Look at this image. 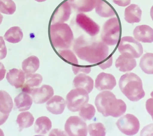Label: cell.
Returning <instances> with one entry per match:
<instances>
[{
	"label": "cell",
	"mask_w": 153,
	"mask_h": 136,
	"mask_svg": "<svg viewBox=\"0 0 153 136\" xmlns=\"http://www.w3.org/2000/svg\"><path fill=\"white\" fill-rule=\"evenodd\" d=\"M142 11L138 5L131 4L125 9L124 19L128 23H138L140 21Z\"/></svg>",
	"instance_id": "20"
},
{
	"label": "cell",
	"mask_w": 153,
	"mask_h": 136,
	"mask_svg": "<svg viewBox=\"0 0 153 136\" xmlns=\"http://www.w3.org/2000/svg\"><path fill=\"white\" fill-rule=\"evenodd\" d=\"M9 116V114H3L0 112V126L4 124L7 121Z\"/></svg>",
	"instance_id": "39"
},
{
	"label": "cell",
	"mask_w": 153,
	"mask_h": 136,
	"mask_svg": "<svg viewBox=\"0 0 153 136\" xmlns=\"http://www.w3.org/2000/svg\"><path fill=\"white\" fill-rule=\"evenodd\" d=\"M23 37L22 30L19 27H11L4 34L5 40L12 43H17L22 40Z\"/></svg>",
	"instance_id": "27"
},
{
	"label": "cell",
	"mask_w": 153,
	"mask_h": 136,
	"mask_svg": "<svg viewBox=\"0 0 153 136\" xmlns=\"http://www.w3.org/2000/svg\"><path fill=\"white\" fill-rule=\"evenodd\" d=\"M89 100L88 93L85 89L76 88L69 91L66 96V104L69 110L75 112L87 104Z\"/></svg>",
	"instance_id": "6"
},
{
	"label": "cell",
	"mask_w": 153,
	"mask_h": 136,
	"mask_svg": "<svg viewBox=\"0 0 153 136\" xmlns=\"http://www.w3.org/2000/svg\"><path fill=\"white\" fill-rule=\"evenodd\" d=\"M119 86L122 93L130 101H138L145 95L142 80L133 73L123 75L120 79Z\"/></svg>",
	"instance_id": "3"
},
{
	"label": "cell",
	"mask_w": 153,
	"mask_h": 136,
	"mask_svg": "<svg viewBox=\"0 0 153 136\" xmlns=\"http://www.w3.org/2000/svg\"><path fill=\"white\" fill-rule=\"evenodd\" d=\"M88 132L91 136H105L106 135L105 128L100 123H93L88 126Z\"/></svg>",
	"instance_id": "32"
},
{
	"label": "cell",
	"mask_w": 153,
	"mask_h": 136,
	"mask_svg": "<svg viewBox=\"0 0 153 136\" xmlns=\"http://www.w3.org/2000/svg\"><path fill=\"white\" fill-rule=\"evenodd\" d=\"M112 57L111 56L108 60L106 61L105 62L103 63L102 64H99V66L103 70H105V69L107 68H109L112 65Z\"/></svg>",
	"instance_id": "37"
},
{
	"label": "cell",
	"mask_w": 153,
	"mask_h": 136,
	"mask_svg": "<svg viewBox=\"0 0 153 136\" xmlns=\"http://www.w3.org/2000/svg\"><path fill=\"white\" fill-rule=\"evenodd\" d=\"M25 73L20 69L13 68L7 72L6 78L8 83L16 88H22L25 80Z\"/></svg>",
	"instance_id": "15"
},
{
	"label": "cell",
	"mask_w": 153,
	"mask_h": 136,
	"mask_svg": "<svg viewBox=\"0 0 153 136\" xmlns=\"http://www.w3.org/2000/svg\"><path fill=\"white\" fill-rule=\"evenodd\" d=\"M14 102L16 107L20 111H24L30 108L33 100L29 95L22 92L16 97Z\"/></svg>",
	"instance_id": "22"
},
{
	"label": "cell",
	"mask_w": 153,
	"mask_h": 136,
	"mask_svg": "<svg viewBox=\"0 0 153 136\" xmlns=\"http://www.w3.org/2000/svg\"><path fill=\"white\" fill-rule=\"evenodd\" d=\"M52 127L51 120L47 117L43 116L38 118L34 126L35 132L38 134L45 135Z\"/></svg>",
	"instance_id": "23"
},
{
	"label": "cell",
	"mask_w": 153,
	"mask_h": 136,
	"mask_svg": "<svg viewBox=\"0 0 153 136\" xmlns=\"http://www.w3.org/2000/svg\"><path fill=\"white\" fill-rule=\"evenodd\" d=\"M76 22L79 27L91 36H95L100 31V27L99 25L84 14H78Z\"/></svg>",
	"instance_id": "10"
},
{
	"label": "cell",
	"mask_w": 153,
	"mask_h": 136,
	"mask_svg": "<svg viewBox=\"0 0 153 136\" xmlns=\"http://www.w3.org/2000/svg\"><path fill=\"white\" fill-rule=\"evenodd\" d=\"M75 88L85 89L88 93H90L93 89L94 82L90 77L83 74L76 76L73 81Z\"/></svg>",
	"instance_id": "21"
},
{
	"label": "cell",
	"mask_w": 153,
	"mask_h": 136,
	"mask_svg": "<svg viewBox=\"0 0 153 136\" xmlns=\"http://www.w3.org/2000/svg\"><path fill=\"white\" fill-rule=\"evenodd\" d=\"M50 36L51 43L56 48L68 49L74 40V34L69 26L65 23L51 25Z\"/></svg>",
	"instance_id": "4"
},
{
	"label": "cell",
	"mask_w": 153,
	"mask_h": 136,
	"mask_svg": "<svg viewBox=\"0 0 153 136\" xmlns=\"http://www.w3.org/2000/svg\"><path fill=\"white\" fill-rule=\"evenodd\" d=\"M31 94L33 102L40 104L45 103L52 97L54 95V90L50 85H44L40 88L33 89Z\"/></svg>",
	"instance_id": "11"
},
{
	"label": "cell",
	"mask_w": 153,
	"mask_h": 136,
	"mask_svg": "<svg viewBox=\"0 0 153 136\" xmlns=\"http://www.w3.org/2000/svg\"><path fill=\"white\" fill-rule=\"evenodd\" d=\"M72 69L75 74H76L79 71H82V72L87 74L89 73L91 71V68H85L73 66Z\"/></svg>",
	"instance_id": "35"
},
{
	"label": "cell",
	"mask_w": 153,
	"mask_h": 136,
	"mask_svg": "<svg viewBox=\"0 0 153 136\" xmlns=\"http://www.w3.org/2000/svg\"><path fill=\"white\" fill-rule=\"evenodd\" d=\"M120 31L119 21L117 17L108 20L104 24L100 35L103 42L108 46L117 45L119 40Z\"/></svg>",
	"instance_id": "5"
},
{
	"label": "cell",
	"mask_w": 153,
	"mask_h": 136,
	"mask_svg": "<svg viewBox=\"0 0 153 136\" xmlns=\"http://www.w3.org/2000/svg\"><path fill=\"white\" fill-rule=\"evenodd\" d=\"M13 107V100L9 94L5 91H0V112L9 114Z\"/></svg>",
	"instance_id": "24"
},
{
	"label": "cell",
	"mask_w": 153,
	"mask_h": 136,
	"mask_svg": "<svg viewBox=\"0 0 153 136\" xmlns=\"http://www.w3.org/2000/svg\"><path fill=\"white\" fill-rule=\"evenodd\" d=\"M116 125L120 131L127 135L132 136L136 134L140 129L138 119L131 114H126L120 118Z\"/></svg>",
	"instance_id": "8"
},
{
	"label": "cell",
	"mask_w": 153,
	"mask_h": 136,
	"mask_svg": "<svg viewBox=\"0 0 153 136\" xmlns=\"http://www.w3.org/2000/svg\"><path fill=\"white\" fill-rule=\"evenodd\" d=\"M58 53L62 58L67 62L75 65H78V61L76 56L70 50H65L59 51Z\"/></svg>",
	"instance_id": "33"
},
{
	"label": "cell",
	"mask_w": 153,
	"mask_h": 136,
	"mask_svg": "<svg viewBox=\"0 0 153 136\" xmlns=\"http://www.w3.org/2000/svg\"><path fill=\"white\" fill-rule=\"evenodd\" d=\"M153 54L147 53L141 58L140 66L143 72L148 74H153Z\"/></svg>",
	"instance_id": "29"
},
{
	"label": "cell",
	"mask_w": 153,
	"mask_h": 136,
	"mask_svg": "<svg viewBox=\"0 0 153 136\" xmlns=\"http://www.w3.org/2000/svg\"><path fill=\"white\" fill-rule=\"evenodd\" d=\"M65 130L70 136H86L88 133L87 124L77 116H71L67 119Z\"/></svg>",
	"instance_id": "9"
},
{
	"label": "cell",
	"mask_w": 153,
	"mask_h": 136,
	"mask_svg": "<svg viewBox=\"0 0 153 136\" xmlns=\"http://www.w3.org/2000/svg\"><path fill=\"white\" fill-rule=\"evenodd\" d=\"M152 101L153 99H150L148 100L146 102V109L148 110V111L149 112V114H151L152 116V110L150 108L152 109V107H151L150 105L152 103Z\"/></svg>",
	"instance_id": "40"
},
{
	"label": "cell",
	"mask_w": 153,
	"mask_h": 136,
	"mask_svg": "<svg viewBox=\"0 0 153 136\" xmlns=\"http://www.w3.org/2000/svg\"><path fill=\"white\" fill-rule=\"evenodd\" d=\"M95 12L102 17L108 18L116 15L113 9L102 0H97Z\"/></svg>",
	"instance_id": "26"
},
{
	"label": "cell",
	"mask_w": 153,
	"mask_h": 136,
	"mask_svg": "<svg viewBox=\"0 0 153 136\" xmlns=\"http://www.w3.org/2000/svg\"><path fill=\"white\" fill-rule=\"evenodd\" d=\"M133 35L136 40L143 43H152L153 41V30L146 25L137 26L134 29Z\"/></svg>",
	"instance_id": "14"
},
{
	"label": "cell",
	"mask_w": 153,
	"mask_h": 136,
	"mask_svg": "<svg viewBox=\"0 0 153 136\" xmlns=\"http://www.w3.org/2000/svg\"><path fill=\"white\" fill-rule=\"evenodd\" d=\"M25 79L26 82L22 87V91L29 94H31L36 87L40 85L43 80L41 75L38 74H26Z\"/></svg>",
	"instance_id": "19"
},
{
	"label": "cell",
	"mask_w": 153,
	"mask_h": 136,
	"mask_svg": "<svg viewBox=\"0 0 153 136\" xmlns=\"http://www.w3.org/2000/svg\"><path fill=\"white\" fill-rule=\"evenodd\" d=\"M116 85V79L111 74L100 73L96 79L95 87L99 91L112 90Z\"/></svg>",
	"instance_id": "13"
},
{
	"label": "cell",
	"mask_w": 153,
	"mask_h": 136,
	"mask_svg": "<svg viewBox=\"0 0 153 136\" xmlns=\"http://www.w3.org/2000/svg\"><path fill=\"white\" fill-rule=\"evenodd\" d=\"M6 72V70L4 65L0 62V81H2L4 78Z\"/></svg>",
	"instance_id": "38"
},
{
	"label": "cell",
	"mask_w": 153,
	"mask_h": 136,
	"mask_svg": "<svg viewBox=\"0 0 153 136\" xmlns=\"http://www.w3.org/2000/svg\"><path fill=\"white\" fill-rule=\"evenodd\" d=\"M16 10V5L12 0H0V12L11 15Z\"/></svg>",
	"instance_id": "30"
},
{
	"label": "cell",
	"mask_w": 153,
	"mask_h": 136,
	"mask_svg": "<svg viewBox=\"0 0 153 136\" xmlns=\"http://www.w3.org/2000/svg\"><path fill=\"white\" fill-rule=\"evenodd\" d=\"M79 115L85 120H90L94 116L95 109L93 105L85 104L79 110Z\"/></svg>",
	"instance_id": "31"
},
{
	"label": "cell",
	"mask_w": 153,
	"mask_h": 136,
	"mask_svg": "<svg viewBox=\"0 0 153 136\" xmlns=\"http://www.w3.org/2000/svg\"><path fill=\"white\" fill-rule=\"evenodd\" d=\"M34 118L29 112L20 113L18 116L16 123L19 126V131H21L24 129L32 126L34 122Z\"/></svg>",
	"instance_id": "28"
},
{
	"label": "cell",
	"mask_w": 153,
	"mask_h": 136,
	"mask_svg": "<svg viewBox=\"0 0 153 136\" xmlns=\"http://www.w3.org/2000/svg\"><path fill=\"white\" fill-rule=\"evenodd\" d=\"M65 106V101L63 97L55 95L47 103L46 108L52 114H60L63 113Z\"/></svg>",
	"instance_id": "17"
},
{
	"label": "cell",
	"mask_w": 153,
	"mask_h": 136,
	"mask_svg": "<svg viewBox=\"0 0 153 136\" xmlns=\"http://www.w3.org/2000/svg\"><path fill=\"white\" fill-rule=\"evenodd\" d=\"M0 136H4L3 131L0 129Z\"/></svg>",
	"instance_id": "42"
},
{
	"label": "cell",
	"mask_w": 153,
	"mask_h": 136,
	"mask_svg": "<svg viewBox=\"0 0 153 136\" xmlns=\"http://www.w3.org/2000/svg\"><path fill=\"white\" fill-rule=\"evenodd\" d=\"M35 1H36L38 2H43L45 1L46 0H35Z\"/></svg>",
	"instance_id": "43"
},
{
	"label": "cell",
	"mask_w": 153,
	"mask_h": 136,
	"mask_svg": "<svg viewBox=\"0 0 153 136\" xmlns=\"http://www.w3.org/2000/svg\"><path fill=\"white\" fill-rule=\"evenodd\" d=\"M95 105L99 113L105 117L111 116L118 117L126 110V105L120 99H117L114 94L109 91H104L96 97Z\"/></svg>",
	"instance_id": "2"
},
{
	"label": "cell",
	"mask_w": 153,
	"mask_h": 136,
	"mask_svg": "<svg viewBox=\"0 0 153 136\" xmlns=\"http://www.w3.org/2000/svg\"><path fill=\"white\" fill-rule=\"evenodd\" d=\"M113 2L119 6L125 7L130 4L131 0H113Z\"/></svg>",
	"instance_id": "36"
},
{
	"label": "cell",
	"mask_w": 153,
	"mask_h": 136,
	"mask_svg": "<svg viewBox=\"0 0 153 136\" xmlns=\"http://www.w3.org/2000/svg\"><path fill=\"white\" fill-rule=\"evenodd\" d=\"M118 49L121 54L127 55L134 58H140L143 53L141 44L131 36L122 38L120 42Z\"/></svg>",
	"instance_id": "7"
},
{
	"label": "cell",
	"mask_w": 153,
	"mask_h": 136,
	"mask_svg": "<svg viewBox=\"0 0 153 136\" xmlns=\"http://www.w3.org/2000/svg\"><path fill=\"white\" fill-rule=\"evenodd\" d=\"M3 17L2 15L0 13V25L2 23V20H3Z\"/></svg>",
	"instance_id": "41"
},
{
	"label": "cell",
	"mask_w": 153,
	"mask_h": 136,
	"mask_svg": "<svg viewBox=\"0 0 153 136\" xmlns=\"http://www.w3.org/2000/svg\"><path fill=\"white\" fill-rule=\"evenodd\" d=\"M115 65L121 71L126 72L131 71L136 66V59L127 55L122 54L116 61Z\"/></svg>",
	"instance_id": "18"
},
{
	"label": "cell",
	"mask_w": 153,
	"mask_h": 136,
	"mask_svg": "<svg viewBox=\"0 0 153 136\" xmlns=\"http://www.w3.org/2000/svg\"><path fill=\"white\" fill-rule=\"evenodd\" d=\"M7 54V49L4 40L2 36H0V59L5 58Z\"/></svg>",
	"instance_id": "34"
},
{
	"label": "cell",
	"mask_w": 153,
	"mask_h": 136,
	"mask_svg": "<svg viewBox=\"0 0 153 136\" xmlns=\"http://www.w3.org/2000/svg\"><path fill=\"white\" fill-rule=\"evenodd\" d=\"M73 50L80 59L93 64L103 61L108 55L109 48L106 44L88 40L84 36L75 40Z\"/></svg>",
	"instance_id": "1"
},
{
	"label": "cell",
	"mask_w": 153,
	"mask_h": 136,
	"mask_svg": "<svg viewBox=\"0 0 153 136\" xmlns=\"http://www.w3.org/2000/svg\"><path fill=\"white\" fill-rule=\"evenodd\" d=\"M71 13V7L68 1L63 2L56 9L53 15L51 23H63L68 21Z\"/></svg>",
	"instance_id": "12"
},
{
	"label": "cell",
	"mask_w": 153,
	"mask_h": 136,
	"mask_svg": "<svg viewBox=\"0 0 153 136\" xmlns=\"http://www.w3.org/2000/svg\"><path fill=\"white\" fill-rule=\"evenodd\" d=\"M71 7L78 12L92 11L96 6L97 0H68Z\"/></svg>",
	"instance_id": "16"
},
{
	"label": "cell",
	"mask_w": 153,
	"mask_h": 136,
	"mask_svg": "<svg viewBox=\"0 0 153 136\" xmlns=\"http://www.w3.org/2000/svg\"><path fill=\"white\" fill-rule=\"evenodd\" d=\"M39 60L38 57L32 56L23 61L22 67L25 74H33L39 68Z\"/></svg>",
	"instance_id": "25"
}]
</instances>
